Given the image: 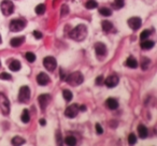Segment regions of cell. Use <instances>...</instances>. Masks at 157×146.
Returning <instances> with one entry per match:
<instances>
[{
    "label": "cell",
    "instance_id": "29",
    "mask_svg": "<svg viewBox=\"0 0 157 146\" xmlns=\"http://www.w3.org/2000/svg\"><path fill=\"white\" fill-rule=\"evenodd\" d=\"M25 57H26V59L28 60L29 62H34V61L36 60V55L31 52H27L26 55H25Z\"/></svg>",
    "mask_w": 157,
    "mask_h": 146
},
{
    "label": "cell",
    "instance_id": "41",
    "mask_svg": "<svg viewBox=\"0 0 157 146\" xmlns=\"http://www.w3.org/2000/svg\"><path fill=\"white\" fill-rule=\"evenodd\" d=\"M79 110H81V111H86V108H85V105H81V106H79Z\"/></svg>",
    "mask_w": 157,
    "mask_h": 146
},
{
    "label": "cell",
    "instance_id": "31",
    "mask_svg": "<svg viewBox=\"0 0 157 146\" xmlns=\"http://www.w3.org/2000/svg\"><path fill=\"white\" fill-rule=\"evenodd\" d=\"M136 142H137V138H136V135H134V133L129 134V136H128V143H129L130 145H134V144H136Z\"/></svg>",
    "mask_w": 157,
    "mask_h": 146
},
{
    "label": "cell",
    "instance_id": "25",
    "mask_svg": "<svg viewBox=\"0 0 157 146\" xmlns=\"http://www.w3.org/2000/svg\"><path fill=\"white\" fill-rule=\"evenodd\" d=\"M124 2H125L124 0H114L113 3H112V7L114 8L115 10H119L124 7Z\"/></svg>",
    "mask_w": 157,
    "mask_h": 146
},
{
    "label": "cell",
    "instance_id": "5",
    "mask_svg": "<svg viewBox=\"0 0 157 146\" xmlns=\"http://www.w3.org/2000/svg\"><path fill=\"white\" fill-rule=\"evenodd\" d=\"M26 27V22L23 19H13L10 23V30L13 32H17L23 30Z\"/></svg>",
    "mask_w": 157,
    "mask_h": 146
},
{
    "label": "cell",
    "instance_id": "27",
    "mask_svg": "<svg viewBox=\"0 0 157 146\" xmlns=\"http://www.w3.org/2000/svg\"><path fill=\"white\" fill-rule=\"evenodd\" d=\"M85 7H86V9H95V8L98 7V3L95 0H88L87 2L85 3Z\"/></svg>",
    "mask_w": 157,
    "mask_h": 146
},
{
    "label": "cell",
    "instance_id": "26",
    "mask_svg": "<svg viewBox=\"0 0 157 146\" xmlns=\"http://www.w3.org/2000/svg\"><path fill=\"white\" fill-rule=\"evenodd\" d=\"M35 11H36V13H37V14H39V15H42L43 13L45 12V5H44V4H43V3L38 4V5L36 7Z\"/></svg>",
    "mask_w": 157,
    "mask_h": 146
},
{
    "label": "cell",
    "instance_id": "30",
    "mask_svg": "<svg viewBox=\"0 0 157 146\" xmlns=\"http://www.w3.org/2000/svg\"><path fill=\"white\" fill-rule=\"evenodd\" d=\"M151 36V31H149V30H144V31H142L141 36H140V39H141V41H144V40H146L147 38Z\"/></svg>",
    "mask_w": 157,
    "mask_h": 146
},
{
    "label": "cell",
    "instance_id": "33",
    "mask_svg": "<svg viewBox=\"0 0 157 146\" xmlns=\"http://www.w3.org/2000/svg\"><path fill=\"white\" fill-rule=\"evenodd\" d=\"M0 79L1 80H5V81H9V80H11V75L9 74V73H7V72H3V73H1L0 74Z\"/></svg>",
    "mask_w": 157,
    "mask_h": 146
},
{
    "label": "cell",
    "instance_id": "18",
    "mask_svg": "<svg viewBox=\"0 0 157 146\" xmlns=\"http://www.w3.org/2000/svg\"><path fill=\"white\" fill-rule=\"evenodd\" d=\"M107 106L110 110H116L119 108V102L113 98H109L107 100Z\"/></svg>",
    "mask_w": 157,
    "mask_h": 146
},
{
    "label": "cell",
    "instance_id": "35",
    "mask_svg": "<svg viewBox=\"0 0 157 146\" xmlns=\"http://www.w3.org/2000/svg\"><path fill=\"white\" fill-rule=\"evenodd\" d=\"M104 82V76L102 75H99L98 77L96 79V84L97 85H102Z\"/></svg>",
    "mask_w": 157,
    "mask_h": 146
},
{
    "label": "cell",
    "instance_id": "13",
    "mask_svg": "<svg viewBox=\"0 0 157 146\" xmlns=\"http://www.w3.org/2000/svg\"><path fill=\"white\" fill-rule=\"evenodd\" d=\"M95 52L99 56H104L107 54V47L102 42H97L95 44Z\"/></svg>",
    "mask_w": 157,
    "mask_h": 146
},
{
    "label": "cell",
    "instance_id": "7",
    "mask_svg": "<svg viewBox=\"0 0 157 146\" xmlns=\"http://www.w3.org/2000/svg\"><path fill=\"white\" fill-rule=\"evenodd\" d=\"M43 66L45 67V69H47L49 71H54L56 67H57V61L54 57H45L43 59Z\"/></svg>",
    "mask_w": 157,
    "mask_h": 146
},
{
    "label": "cell",
    "instance_id": "40",
    "mask_svg": "<svg viewBox=\"0 0 157 146\" xmlns=\"http://www.w3.org/2000/svg\"><path fill=\"white\" fill-rule=\"evenodd\" d=\"M40 125H41V126H45L46 125V121H45V119H40Z\"/></svg>",
    "mask_w": 157,
    "mask_h": 146
},
{
    "label": "cell",
    "instance_id": "14",
    "mask_svg": "<svg viewBox=\"0 0 157 146\" xmlns=\"http://www.w3.org/2000/svg\"><path fill=\"white\" fill-rule=\"evenodd\" d=\"M138 134L141 139H146L149 135V130L144 125H140L138 126Z\"/></svg>",
    "mask_w": 157,
    "mask_h": 146
},
{
    "label": "cell",
    "instance_id": "42",
    "mask_svg": "<svg viewBox=\"0 0 157 146\" xmlns=\"http://www.w3.org/2000/svg\"><path fill=\"white\" fill-rule=\"evenodd\" d=\"M1 42H2V40H1V36H0V43H1Z\"/></svg>",
    "mask_w": 157,
    "mask_h": 146
},
{
    "label": "cell",
    "instance_id": "8",
    "mask_svg": "<svg viewBox=\"0 0 157 146\" xmlns=\"http://www.w3.org/2000/svg\"><path fill=\"white\" fill-rule=\"evenodd\" d=\"M79 111H80V110H79V106H77V104H72L66 109L65 115L68 117V118H74V117L77 115Z\"/></svg>",
    "mask_w": 157,
    "mask_h": 146
},
{
    "label": "cell",
    "instance_id": "32",
    "mask_svg": "<svg viewBox=\"0 0 157 146\" xmlns=\"http://www.w3.org/2000/svg\"><path fill=\"white\" fill-rule=\"evenodd\" d=\"M149 62H151V60L149 59H143V61H142V64H141L142 69H143V70H146L147 67L149 66Z\"/></svg>",
    "mask_w": 157,
    "mask_h": 146
},
{
    "label": "cell",
    "instance_id": "6",
    "mask_svg": "<svg viewBox=\"0 0 157 146\" xmlns=\"http://www.w3.org/2000/svg\"><path fill=\"white\" fill-rule=\"evenodd\" d=\"M0 110L4 115H9L10 113V102L3 94H0Z\"/></svg>",
    "mask_w": 157,
    "mask_h": 146
},
{
    "label": "cell",
    "instance_id": "39",
    "mask_svg": "<svg viewBox=\"0 0 157 146\" xmlns=\"http://www.w3.org/2000/svg\"><path fill=\"white\" fill-rule=\"evenodd\" d=\"M60 79L61 80H65L66 79L65 73H64V71H62V69H60Z\"/></svg>",
    "mask_w": 157,
    "mask_h": 146
},
{
    "label": "cell",
    "instance_id": "12",
    "mask_svg": "<svg viewBox=\"0 0 157 146\" xmlns=\"http://www.w3.org/2000/svg\"><path fill=\"white\" fill-rule=\"evenodd\" d=\"M51 79L50 76L45 73H39L38 76H37V82H38L39 85H41V86H45L47 85L49 83H50Z\"/></svg>",
    "mask_w": 157,
    "mask_h": 146
},
{
    "label": "cell",
    "instance_id": "1",
    "mask_svg": "<svg viewBox=\"0 0 157 146\" xmlns=\"http://www.w3.org/2000/svg\"><path fill=\"white\" fill-rule=\"evenodd\" d=\"M87 36V28L85 25L81 24L77 25L75 28H73L69 34V37L74 41H83Z\"/></svg>",
    "mask_w": 157,
    "mask_h": 146
},
{
    "label": "cell",
    "instance_id": "19",
    "mask_svg": "<svg viewBox=\"0 0 157 146\" xmlns=\"http://www.w3.org/2000/svg\"><path fill=\"white\" fill-rule=\"evenodd\" d=\"M21 62H19V60H12L10 64H9V69L11 70V71H19V69H21Z\"/></svg>",
    "mask_w": 157,
    "mask_h": 146
},
{
    "label": "cell",
    "instance_id": "11",
    "mask_svg": "<svg viewBox=\"0 0 157 146\" xmlns=\"http://www.w3.org/2000/svg\"><path fill=\"white\" fill-rule=\"evenodd\" d=\"M142 24V21L140 17H137V16H134V17H131V19H128V26L130 27L132 30H137L140 28Z\"/></svg>",
    "mask_w": 157,
    "mask_h": 146
},
{
    "label": "cell",
    "instance_id": "2",
    "mask_svg": "<svg viewBox=\"0 0 157 146\" xmlns=\"http://www.w3.org/2000/svg\"><path fill=\"white\" fill-rule=\"evenodd\" d=\"M66 82L68 83L69 85H72V86H77V85H80L83 83L84 81V77H83V74L79 71H75L69 74L67 77H66Z\"/></svg>",
    "mask_w": 157,
    "mask_h": 146
},
{
    "label": "cell",
    "instance_id": "20",
    "mask_svg": "<svg viewBox=\"0 0 157 146\" xmlns=\"http://www.w3.org/2000/svg\"><path fill=\"white\" fill-rule=\"evenodd\" d=\"M155 45L153 41H149V40H144V41H142L141 43V47L143 49H153V46Z\"/></svg>",
    "mask_w": 157,
    "mask_h": 146
},
{
    "label": "cell",
    "instance_id": "28",
    "mask_svg": "<svg viewBox=\"0 0 157 146\" xmlns=\"http://www.w3.org/2000/svg\"><path fill=\"white\" fill-rule=\"evenodd\" d=\"M100 14L104 15V16H110V15H112V12L110 9H108V8H101L99 10Z\"/></svg>",
    "mask_w": 157,
    "mask_h": 146
},
{
    "label": "cell",
    "instance_id": "38",
    "mask_svg": "<svg viewBox=\"0 0 157 146\" xmlns=\"http://www.w3.org/2000/svg\"><path fill=\"white\" fill-rule=\"evenodd\" d=\"M34 36H35L36 39H41V38H42V34H41L40 31H37V30L34 31Z\"/></svg>",
    "mask_w": 157,
    "mask_h": 146
},
{
    "label": "cell",
    "instance_id": "17",
    "mask_svg": "<svg viewBox=\"0 0 157 146\" xmlns=\"http://www.w3.org/2000/svg\"><path fill=\"white\" fill-rule=\"evenodd\" d=\"M101 27H102V30L104 32H111L113 30V24L109 21H104L101 23Z\"/></svg>",
    "mask_w": 157,
    "mask_h": 146
},
{
    "label": "cell",
    "instance_id": "3",
    "mask_svg": "<svg viewBox=\"0 0 157 146\" xmlns=\"http://www.w3.org/2000/svg\"><path fill=\"white\" fill-rule=\"evenodd\" d=\"M30 100V88L28 86H22L19 93V101L22 103H27Z\"/></svg>",
    "mask_w": 157,
    "mask_h": 146
},
{
    "label": "cell",
    "instance_id": "36",
    "mask_svg": "<svg viewBox=\"0 0 157 146\" xmlns=\"http://www.w3.org/2000/svg\"><path fill=\"white\" fill-rule=\"evenodd\" d=\"M95 128H96V132L98 134H102V133H104V129L100 126V124H96V127Z\"/></svg>",
    "mask_w": 157,
    "mask_h": 146
},
{
    "label": "cell",
    "instance_id": "15",
    "mask_svg": "<svg viewBox=\"0 0 157 146\" xmlns=\"http://www.w3.org/2000/svg\"><path fill=\"white\" fill-rule=\"evenodd\" d=\"M24 41H25V37H16L13 38L11 41H10V44L13 47H19V46H21V45L23 44Z\"/></svg>",
    "mask_w": 157,
    "mask_h": 146
},
{
    "label": "cell",
    "instance_id": "21",
    "mask_svg": "<svg viewBox=\"0 0 157 146\" xmlns=\"http://www.w3.org/2000/svg\"><path fill=\"white\" fill-rule=\"evenodd\" d=\"M21 119H22V121L25 123V124H28V123L30 121V115H29L28 110H24L23 114H22V116H21Z\"/></svg>",
    "mask_w": 157,
    "mask_h": 146
},
{
    "label": "cell",
    "instance_id": "9",
    "mask_svg": "<svg viewBox=\"0 0 157 146\" xmlns=\"http://www.w3.org/2000/svg\"><path fill=\"white\" fill-rule=\"evenodd\" d=\"M119 76L115 74H112L110 76H108L107 79L104 80V84H106L109 88H112V87H115L117 84H119Z\"/></svg>",
    "mask_w": 157,
    "mask_h": 146
},
{
    "label": "cell",
    "instance_id": "22",
    "mask_svg": "<svg viewBox=\"0 0 157 146\" xmlns=\"http://www.w3.org/2000/svg\"><path fill=\"white\" fill-rule=\"evenodd\" d=\"M65 143L67 144V145L69 146H73L77 144V139L73 136V135H69V136H67L65 139Z\"/></svg>",
    "mask_w": 157,
    "mask_h": 146
},
{
    "label": "cell",
    "instance_id": "16",
    "mask_svg": "<svg viewBox=\"0 0 157 146\" xmlns=\"http://www.w3.org/2000/svg\"><path fill=\"white\" fill-rule=\"evenodd\" d=\"M126 66L128 68H131V69H136V68L138 67V61L136 60V58L132 56L128 57L126 60Z\"/></svg>",
    "mask_w": 157,
    "mask_h": 146
},
{
    "label": "cell",
    "instance_id": "37",
    "mask_svg": "<svg viewBox=\"0 0 157 146\" xmlns=\"http://www.w3.org/2000/svg\"><path fill=\"white\" fill-rule=\"evenodd\" d=\"M56 138H57V144L58 145H61V144H62V139H61V135L59 132L56 133Z\"/></svg>",
    "mask_w": 157,
    "mask_h": 146
},
{
    "label": "cell",
    "instance_id": "24",
    "mask_svg": "<svg viewBox=\"0 0 157 146\" xmlns=\"http://www.w3.org/2000/svg\"><path fill=\"white\" fill-rule=\"evenodd\" d=\"M62 96H64V98H65V100L67 102L71 101V100H72V98H73V94L68 89H65L64 91H62Z\"/></svg>",
    "mask_w": 157,
    "mask_h": 146
},
{
    "label": "cell",
    "instance_id": "23",
    "mask_svg": "<svg viewBox=\"0 0 157 146\" xmlns=\"http://www.w3.org/2000/svg\"><path fill=\"white\" fill-rule=\"evenodd\" d=\"M24 143H25V140L22 138V136H14L13 139H12V144L13 145H23Z\"/></svg>",
    "mask_w": 157,
    "mask_h": 146
},
{
    "label": "cell",
    "instance_id": "10",
    "mask_svg": "<svg viewBox=\"0 0 157 146\" xmlns=\"http://www.w3.org/2000/svg\"><path fill=\"white\" fill-rule=\"evenodd\" d=\"M38 100H39V104H40V106H41V110L44 111L45 108L51 102V96L49 94H43L39 97Z\"/></svg>",
    "mask_w": 157,
    "mask_h": 146
},
{
    "label": "cell",
    "instance_id": "34",
    "mask_svg": "<svg viewBox=\"0 0 157 146\" xmlns=\"http://www.w3.org/2000/svg\"><path fill=\"white\" fill-rule=\"evenodd\" d=\"M68 12H69L68 7H67L66 4H64V5L61 7V16H66V15L68 14Z\"/></svg>",
    "mask_w": 157,
    "mask_h": 146
},
{
    "label": "cell",
    "instance_id": "4",
    "mask_svg": "<svg viewBox=\"0 0 157 146\" xmlns=\"http://www.w3.org/2000/svg\"><path fill=\"white\" fill-rule=\"evenodd\" d=\"M0 9H1L2 14L9 16L14 12V4L12 3L10 0H3L0 4Z\"/></svg>",
    "mask_w": 157,
    "mask_h": 146
}]
</instances>
